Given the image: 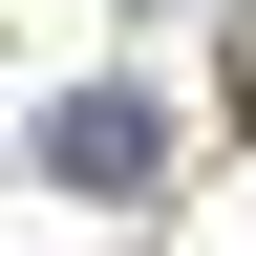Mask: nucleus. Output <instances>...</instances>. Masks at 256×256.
<instances>
[{
  "mask_svg": "<svg viewBox=\"0 0 256 256\" xmlns=\"http://www.w3.org/2000/svg\"><path fill=\"white\" fill-rule=\"evenodd\" d=\"M43 171L64 192H150V171H171V107H150V86H64V107H43Z\"/></svg>",
  "mask_w": 256,
  "mask_h": 256,
  "instance_id": "nucleus-1",
  "label": "nucleus"
}]
</instances>
